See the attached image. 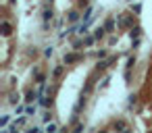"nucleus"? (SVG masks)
Masks as SVG:
<instances>
[{
    "mask_svg": "<svg viewBox=\"0 0 152 133\" xmlns=\"http://www.w3.org/2000/svg\"><path fill=\"white\" fill-rule=\"evenodd\" d=\"M48 2H52V0H48Z\"/></svg>",
    "mask_w": 152,
    "mask_h": 133,
    "instance_id": "nucleus-23",
    "label": "nucleus"
},
{
    "mask_svg": "<svg viewBox=\"0 0 152 133\" xmlns=\"http://www.w3.org/2000/svg\"><path fill=\"white\" fill-rule=\"evenodd\" d=\"M115 129H119V131H127V125H125L123 121H117V123H115Z\"/></svg>",
    "mask_w": 152,
    "mask_h": 133,
    "instance_id": "nucleus-10",
    "label": "nucleus"
},
{
    "mask_svg": "<svg viewBox=\"0 0 152 133\" xmlns=\"http://www.w3.org/2000/svg\"><path fill=\"white\" fill-rule=\"evenodd\" d=\"M136 102H138V96H136V94H131V96H129V106H134Z\"/></svg>",
    "mask_w": 152,
    "mask_h": 133,
    "instance_id": "nucleus-17",
    "label": "nucleus"
},
{
    "mask_svg": "<svg viewBox=\"0 0 152 133\" xmlns=\"http://www.w3.org/2000/svg\"><path fill=\"white\" fill-rule=\"evenodd\" d=\"M38 98H40V94H36V92H27L25 102H33V100H38Z\"/></svg>",
    "mask_w": 152,
    "mask_h": 133,
    "instance_id": "nucleus-4",
    "label": "nucleus"
},
{
    "mask_svg": "<svg viewBox=\"0 0 152 133\" xmlns=\"http://www.w3.org/2000/svg\"><path fill=\"white\" fill-rule=\"evenodd\" d=\"M17 100H19V96H17V94H11V98H9V102H11V104H17Z\"/></svg>",
    "mask_w": 152,
    "mask_h": 133,
    "instance_id": "nucleus-20",
    "label": "nucleus"
},
{
    "mask_svg": "<svg viewBox=\"0 0 152 133\" xmlns=\"http://www.w3.org/2000/svg\"><path fill=\"white\" fill-rule=\"evenodd\" d=\"M60 73H63V66H60V64H58V66H56V69H54V71H52V75H54V77H58V75H60Z\"/></svg>",
    "mask_w": 152,
    "mask_h": 133,
    "instance_id": "nucleus-19",
    "label": "nucleus"
},
{
    "mask_svg": "<svg viewBox=\"0 0 152 133\" xmlns=\"http://www.w3.org/2000/svg\"><path fill=\"white\" fill-rule=\"evenodd\" d=\"M104 29H106V31H113V29H115V21H113V19H108L106 23H104Z\"/></svg>",
    "mask_w": 152,
    "mask_h": 133,
    "instance_id": "nucleus-6",
    "label": "nucleus"
},
{
    "mask_svg": "<svg viewBox=\"0 0 152 133\" xmlns=\"http://www.w3.org/2000/svg\"><path fill=\"white\" fill-rule=\"evenodd\" d=\"M46 131H48V133H52V131H56V125H54V123H48V127H46Z\"/></svg>",
    "mask_w": 152,
    "mask_h": 133,
    "instance_id": "nucleus-21",
    "label": "nucleus"
},
{
    "mask_svg": "<svg viewBox=\"0 0 152 133\" xmlns=\"http://www.w3.org/2000/svg\"><path fill=\"white\" fill-rule=\"evenodd\" d=\"M52 54H54V48H52V46H48V48L44 50V56H52Z\"/></svg>",
    "mask_w": 152,
    "mask_h": 133,
    "instance_id": "nucleus-16",
    "label": "nucleus"
},
{
    "mask_svg": "<svg viewBox=\"0 0 152 133\" xmlns=\"http://www.w3.org/2000/svg\"><path fill=\"white\" fill-rule=\"evenodd\" d=\"M2 33H4V35H9V33H11V25L6 23V21L2 23Z\"/></svg>",
    "mask_w": 152,
    "mask_h": 133,
    "instance_id": "nucleus-14",
    "label": "nucleus"
},
{
    "mask_svg": "<svg viewBox=\"0 0 152 133\" xmlns=\"http://www.w3.org/2000/svg\"><path fill=\"white\" fill-rule=\"evenodd\" d=\"M92 13H94V8H92V6L85 11V15H83V21H85V23H90V21H92V17H94Z\"/></svg>",
    "mask_w": 152,
    "mask_h": 133,
    "instance_id": "nucleus-3",
    "label": "nucleus"
},
{
    "mask_svg": "<svg viewBox=\"0 0 152 133\" xmlns=\"http://www.w3.org/2000/svg\"><path fill=\"white\" fill-rule=\"evenodd\" d=\"M42 17H44V21H46V23H48V21L52 19V11H48V8H46L44 13H42Z\"/></svg>",
    "mask_w": 152,
    "mask_h": 133,
    "instance_id": "nucleus-11",
    "label": "nucleus"
},
{
    "mask_svg": "<svg viewBox=\"0 0 152 133\" xmlns=\"http://www.w3.org/2000/svg\"><path fill=\"white\" fill-rule=\"evenodd\" d=\"M79 19V13H75V11H71L69 13V21H73V23H75V21Z\"/></svg>",
    "mask_w": 152,
    "mask_h": 133,
    "instance_id": "nucleus-13",
    "label": "nucleus"
},
{
    "mask_svg": "<svg viewBox=\"0 0 152 133\" xmlns=\"http://www.w3.org/2000/svg\"><path fill=\"white\" fill-rule=\"evenodd\" d=\"M25 112H27V115H36V106H27Z\"/></svg>",
    "mask_w": 152,
    "mask_h": 133,
    "instance_id": "nucleus-22",
    "label": "nucleus"
},
{
    "mask_svg": "<svg viewBox=\"0 0 152 133\" xmlns=\"http://www.w3.org/2000/svg\"><path fill=\"white\" fill-rule=\"evenodd\" d=\"M77 60H81V54H67V56H65V62H67V64L77 62Z\"/></svg>",
    "mask_w": 152,
    "mask_h": 133,
    "instance_id": "nucleus-1",
    "label": "nucleus"
},
{
    "mask_svg": "<svg viewBox=\"0 0 152 133\" xmlns=\"http://www.w3.org/2000/svg\"><path fill=\"white\" fill-rule=\"evenodd\" d=\"M94 42H96V35H88V37L83 40V44H85V46H92Z\"/></svg>",
    "mask_w": 152,
    "mask_h": 133,
    "instance_id": "nucleus-9",
    "label": "nucleus"
},
{
    "mask_svg": "<svg viewBox=\"0 0 152 133\" xmlns=\"http://www.w3.org/2000/svg\"><path fill=\"white\" fill-rule=\"evenodd\" d=\"M113 60H115V58H108V60H100V62H98V69H106V66L111 64Z\"/></svg>",
    "mask_w": 152,
    "mask_h": 133,
    "instance_id": "nucleus-7",
    "label": "nucleus"
},
{
    "mask_svg": "<svg viewBox=\"0 0 152 133\" xmlns=\"http://www.w3.org/2000/svg\"><path fill=\"white\" fill-rule=\"evenodd\" d=\"M140 33H142V29H140V27H131V31H129V35H131V40H134V37H138Z\"/></svg>",
    "mask_w": 152,
    "mask_h": 133,
    "instance_id": "nucleus-8",
    "label": "nucleus"
},
{
    "mask_svg": "<svg viewBox=\"0 0 152 133\" xmlns=\"http://www.w3.org/2000/svg\"><path fill=\"white\" fill-rule=\"evenodd\" d=\"M36 79H38V83H46V77L42 73H36Z\"/></svg>",
    "mask_w": 152,
    "mask_h": 133,
    "instance_id": "nucleus-15",
    "label": "nucleus"
},
{
    "mask_svg": "<svg viewBox=\"0 0 152 133\" xmlns=\"http://www.w3.org/2000/svg\"><path fill=\"white\" fill-rule=\"evenodd\" d=\"M38 102H40V106H44V108H48V106H50V100H48V98H46L44 94H40Z\"/></svg>",
    "mask_w": 152,
    "mask_h": 133,
    "instance_id": "nucleus-2",
    "label": "nucleus"
},
{
    "mask_svg": "<svg viewBox=\"0 0 152 133\" xmlns=\"http://www.w3.org/2000/svg\"><path fill=\"white\" fill-rule=\"evenodd\" d=\"M88 25H90V23H85V21H83L81 25H77V33H81V35H83V33H88Z\"/></svg>",
    "mask_w": 152,
    "mask_h": 133,
    "instance_id": "nucleus-5",
    "label": "nucleus"
},
{
    "mask_svg": "<svg viewBox=\"0 0 152 133\" xmlns=\"http://www.w3.org/2000/svg\"><path fill=\"white\" fill-rule=\"evenodd\" d=\"M9 121H11L9 117H2V119H0V127H6V125H9Z\"/></svg>",
    "mask_w": 152,
    "mask_h": 133,
    "instance_id": "nucleus-18",
    "label": "nucleus"
},
{
    "mask_svg": "<svg viewBox=\"0 0 152 133\" xmlns=\"http://www.w3.org/2000/svg\"><path fill=\"white\" fill-rule=\"evenodd\" d=\"M104 31H106V29H104V27H98V29H96V31H94V35H96V40H100V37H102V35H104Z\"/></svg>",
    "mask_w": 152,
    "mask_h": 133,
    "instance_id": "nucleus-12",
    "label": "nucleus"
}]
</instances>
